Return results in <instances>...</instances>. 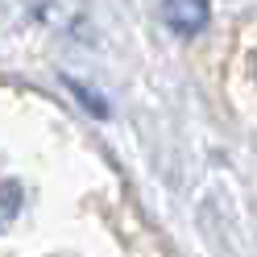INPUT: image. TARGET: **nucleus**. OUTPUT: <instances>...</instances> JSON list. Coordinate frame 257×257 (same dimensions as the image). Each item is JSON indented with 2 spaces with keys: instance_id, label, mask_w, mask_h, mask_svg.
<instances>
[{
  "instance_id": "obj_1",
  "label": "nucleus",
  "mask_w": 257,
  "mask_h": 257,
  "mask_svg": "<svg viewBox=\"0 0 257 257\" xmlns=\"http://www.w3.org/2000/svg\"><path fill=\"white\" fill-rule=\"evenodd\" d=\"M162 13H166V25L174 34H183V38L199 34L207 25V0H166Z\"/></svg>"
},
{
  "instance_id": "obj_4",
  "label": "nucleus",
  "mask_w": 257,
  "mask_h": 257,
  "mask_svg": "<svg viewBox=\"0 0 257 257\" xmlns=\"http://www.w3.org/2000/svg\"><path fill=\"white\" fill-rule=\"evenodd\" d=\"M249 71H253V83H257V50H253V58H249Z\"/></svg>"
},
{
  "instance_id": "obj_3",
  "label": "nucleus",
  "mask_w": 257,
  "mask_h": 257,
  "mask_svg": "<svg viewBox=\"0 0 257 257\" xmlns=\"http://www.w3.org/2000/svg\"><path fill=\"white\" fill-rule=\"evenodd\" d=\"M67 83H71V91H75L79 100H83V104H87V108L95 112V116H104V112H108V108H104V100H100V95H91V91H87L83 83H75V79H67Z\"/></svg>"
},
{
  "instance_id": "obj_2",
  "label": "nucleus",
  "mask_w": 257,
  "mask_h": 257,
  "mask_svg": "<svg viewBox=\"0 0 257 257\" xmlns=\"http://www.w3.org/2000/svg\"><path fill=\"white\" fill-rule=\"evenodd\" d=\"M21 212V187L17 183H0V232L9 228Z\"/></svg>"
}]
</instances>
